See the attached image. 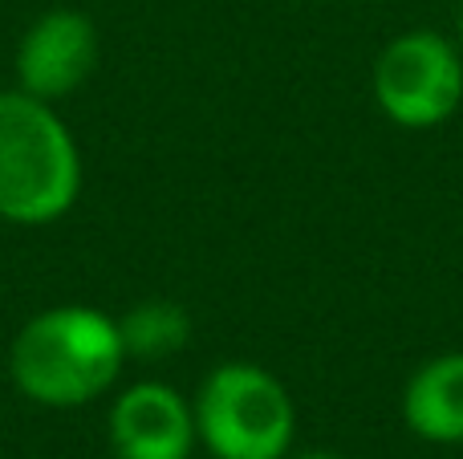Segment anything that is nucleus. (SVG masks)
Here are the masks:
<instances>
[{"instance_id": "3", "label": "nucleus", "mask_w": 463, "mask_h": 459, "mask_svg": "<svg viewBox=\"0 0 463 459\" xmlns=\"http://www.w3.org/2000/svg\"><path fill=\"white\" fill-rule=\"evenodd\" d=\"M192 411L195 436L216 459H285L293 447V398L264 366H216L203 379Z\"/></svg>"}, {"instance_id": "6", "label": "nucleus", "mask_w": 463, "mask_h": 459, "mask_svg": "<svg viewBox=\"0 0 463 459\" xmlns=\"http://www.w3.org/2000/svg\"><path fill=\"white\" fill-rule=\"evenodd\" d=\"M195 411L167 382H135L110 407V444L118 459H187Z\"/></svg>"}, {"instance_id": "2", "label": "nucleus", "mask_w": 463, "mask_h": 459, "mask_svg": "<svg viewBox=\"0 0 463 459\" xmlns=\"http://www.w3.org/2000/svg\"><path fill=\"white\" fill-rule=\"evenodd\" d=\"M81 159L70 126L45 98L24 89L0 94V220L53 224L73 208Z\"/></svg>"}, {"instance_id": "10", "label": "nucleus", "mask_w": 463, "mask_h": 459, "mask_svg": "<svg viewBox=\"0 0 463 459\" xmlns=\"http://www.w3.org/2000/svg\"><path fill=\"white\" fill-rule=\"evenodd\" d=\"M456 24H459V37H463V0H459V8H456Z\"/></svg>"}, {"instance_id": "9", "label": "nucleus", "mask_w": 463, "mask_h": 459, "mask_svg": "<svg viewBox=\"0 0 463 459\" xmlns=\"http://www.w3.org/2000/svg\"><path fill=\"white\" fill-rule=\"evenodd\" d=\"M297 459H345V455H334V452H301Z\"/></svg>"}, {"instance_id": "1", "label": "nucleus", "mask_w": 463, "mask_h": 459, "mask_svg": "<svg viewBox=\"0 0 463 459\" xmlns=\"http://www.w3.org/2000/svg\"><path fill=\"white\" fill-rule=\"evenodd\" d=\"M127 362L118 322L90 305H57L21 325L8 370L41 407H86L114 387Z\"/></svg>"}, {"instance_id": "5", "label": "nucleus", "mask_w": 463, "mask_h": 459, "mask_svg": "<svg viewBox=\"0 0 463 459\" xmlns=\"http://www.w3.org/2000/svg\"><path fill=\"white\" fill-rule=\"evenodd\" d=\"M98 29L86 13L53 8L37 16L16 45V81L33 98H65L94 73Z\"/></svg>"}, {"instance_id": "8", "label": "nucleus", "mask_w": 463, "mask_h": 459, "mask_svg": "<svg viewBox=\"0 0 463 459\" xmlns=\"http://www.w3.org/2000/svg\"><path fill=\"white\" fill-rule=\"evenodd\" d=\"M122 346H127V358H143V362H159V358H171L187 346L192 338V317H187L184 305L167 297H151L138 301L127 317L118 322Z\"/></svg>"}, {"instance_id": "4", "label": "nucleus", "mask_w": 463, "mask_h": 459, "mask_svg": "<svg viewBox=\"0 0 463 459\" xmlns=\"http://www.w3.org/2000/svg\"><path fill=\"white\" fill-rule=\"evenodd\" d=\"M374 98L399 126H439L463 102V61L456 45L431 29L394 37L374 61Z\"/></svg>"}, {"instance_id": "7", "label": "nucleus", "mask_w": 463, "mask_h": 459, "mask_svg": "<svg viewBox=\"0 0 463 459\" xmlns=\"http://www.w3.org/2000/svg\"><path fill=\"white\" fill-rule=\"evenodd\" d=\"M402 419L427 444H463V354H439L402 390Z\"/></svg>"}]
</instances>
